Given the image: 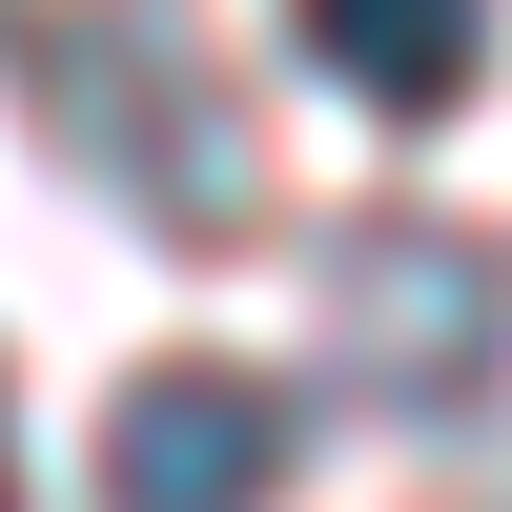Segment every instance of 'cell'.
Masks as SVG:
<instances>
[{
	"instance_id": "cell-3",
	"label": "cell",
	"mask_w": 512,
	"mask_h": 512,
	"mask_svg": "<svg viewBox=\"0 0 512 512\" xmlns=\"http://www.w3.org/2000/svg\"><path fill=\"white\" fill-rule=\"evenodd\" d=\"M287 492V390L267 369H144L103 410V512H267Z\"/></svg>"
},
{
	"instance_id": "cell-2",
	"label": "cell",
	"mask_w": 512,
	"mask_h": 512,
	"mask_svg": "<svg viewBox=\"0 0 512 512\" xmlns=\"http://www.w3.org/2000/svg\"><path fill=\"white\" fill-rule=\"evenodd\" d=\"M41 103H62V144L103 164L123 205H164V226H226L246 205V123L205 103L185 0H82V21L41 41Z\"/></svg>"
},
{
	"instance_id": "cell-4",
	"label": "cell",
	"mask_w": 512,
	"mask_h": 512,
	"mask_svg": "<svg viewBox=\"0 0 512 512\" xmlns=\"http://www.w3.org/2000/svg\"><path fill=\"white\" fill-rule=\"evenodd\" d=\"M287 41H308V62L349 82L369 123H431V103H472L492 0H287Z\"/></svg>"
},
{
	"instance_id": "cell-1",
	"label": "cell",
	"mask_w": 512,
	"mask_h": 512,
	"mask_svg": "<svg viewBox=\"0 0 512 512\" xmlns=\"http://www.w3.org/2000/svg\"><path fill=\"white\" fill-rule=\"evenodd\" d=\"M512 369V267L451 226H349L328 246V390L390 410V431H451V410H492Z\"/></svg>"
}]
</instances>
